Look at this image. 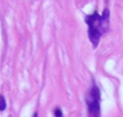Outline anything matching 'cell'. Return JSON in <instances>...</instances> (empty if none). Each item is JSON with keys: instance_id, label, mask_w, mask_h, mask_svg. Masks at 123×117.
Instances as JSON below:
<instances>
[{"instance_id": "cell-1", "label": "cell", "mask_w": 123, "mask_h": 117, "mask_svg": "<svg viewBox=\"0 0 123 117\" xmlns=\"http://www.w3.org/2000/svg\"><path fill=\"white\" fill-rule=\"evenodd\" d=\"M109 18L110 12L106 9L104 10L101 16L98 14L97 11L94 12L90 15L86 16L85 22L89 26L88 34L94 47L98 46L100 37L109 31Z\"/></svg>"}, {"instance_id": "cell-5", "label": "cell", "mask_w": 123, "mask_h": 117, "mask_svg": "<svg viewBox=\"0 0 123 117\" xmlns=\"http://www.w3.org/2000/svg\"><path fill=\"white\" fill-rule=\"evenodd\" d=\"M33 117H38L37 113H35V114H34V115H33Z\"/></svg>"}, {"instance_id": "cell-3", "label": "cell", "mask_w": 123, "mask_h": 117, "mask_svg": "<svg viewBox=\"0 0 123 117\" xmlns=\"http://www.w3.org/2000/svg\"><path fill=\"white\" fill-rule=\"evenodd\" d=\"M6 109V101L5 99L4 98V96L0 95V110L3 111Z\"/></svg>"}, {"instance_id": "cell-4", "label": "cell", "mask_w": 123, "mask_h": 117, "mask_svg": "<svg viewBox=\"0 0 123 117\" xmlns=\"http://www.w3.org/2000/svg\"><path fill=\"white\" fill-rule=\"evenodd\" d=\"M54 115L55 117H62V111L61 110V109L56 108L54 110Z\"/></svg>"}, {"instance_id": "cell-2", "label": "cell", "mask_w": 123, "mask_h": 117, "mask_svg": "<svg viewBox=\"0 0 123 117\" xmlns=\"http://www.w3.org/2000/svg\"><path fill=\"white\" fill-rule=\"evenodd\" d=\"M99 90L95 85L91 87L86 94V104H87L88 110L91 114H98L99 111Z\"/></svg>"}]
</instances>
